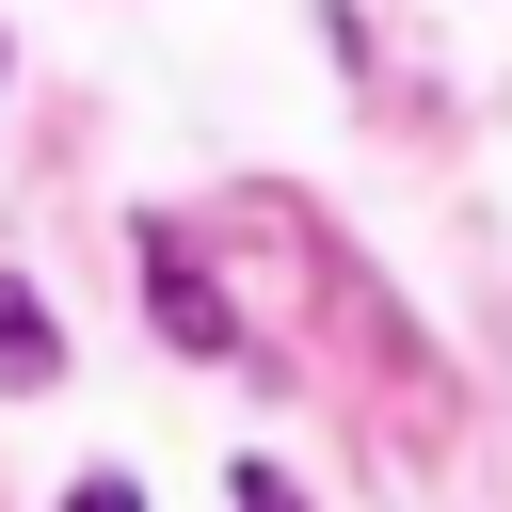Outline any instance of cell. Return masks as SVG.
Instances as JSON below:
<instances>
[{"mask_svg": "<svg viewBox=\"0 0 512 512\" xmlns=\"http://www.w3.org/2000/svg\"><path fill=\"white\" fill-rule=\"evenodd\" d=\"M0 384H64V320H48L16 272H0Z\"/></svg>", "mask_w": 512, "mask_h": 512, "instance_id": "obj_2", "label": "cell"}, {"mask_svg": "<svg viewBox=\"0 0 512 512\" xmlns=\"http://www.w3.org/2000/svg\"><path fill=\"white\" fill-rule=\"evenodd\" d=\"M144 320H160L176 352L240 368V320H224V288H208V256H192V224H160V208H144Z\"/></svg>", "mask_w": 512, "mask_h": 512, "instance_id": "obj_1", "label": "cell"}, {"mask_svg": "<svg viewBox=\"0 0 512 512\" xmlns=\"http://www.w3.org/2000/svg\"><path fill=\"white\" fill-rule=\"evenodd\" d=\"M64 512H144V496H128V480H80V496H64Z\"/></svg>", "mask_w": 512, "mask_h": 512, "instance_id": "obj_4", "label": "cell"}, {"mask_svg": "<svg viewBox=\"0 0 512 512\" xmlns=\"http://www.w3.org/2000/svg\"><path fill=\"white\" fill-rule=\"evenodd\" d=\"M240 512H304V496H288V480H272V464H240Z\"/></svg>", "mask_w": 512, "mask_h": 512, "instance_id": "obj_3", "label": "cell"}]
</instances>
